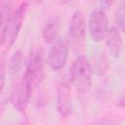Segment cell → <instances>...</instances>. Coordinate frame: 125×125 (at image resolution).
Listing matches in <instances>:
<instances>
[{
	"label": "cell",
	"instance_id": "9a60e30c",
	"mask_svg": "<svg viewBox=\"0 0 125 125\" xmlns=\"http://www.w3.org/2000/svg\"><path fill=\"white\" fill-rule=\"evenodd\" d=\"M116 105L119 107H125V93L116 101Z\"/></svg>",
	"mask_w": 125,
	"mask_h": 125
},
{
	"label": "cell",
	"instance_id": "ba28073f",
	"mask_svg": "<svg viewBox=\"0 0 125 125\" xmlns=\"http://www.w3.org/2000/svg\"><path fill=\"white\" fill-rule=\"evenodd\" d=\"M57 110L62 117H67L72 110V97L70 83L66 80L61 81L57 88L56 96Z\"/></svg>",
	"mask_w": 125,
	"mask_h": 125
},
{
	"label": "cell",
	"instance_id": "4fadbf2b",
	"mask_svg": "<svg viewBox=\"0 0 125 125\" xmlns=\"http://www.w3.org/2000/svg\"><path fill=\"white\" fill-rule=\"evenodd\" d=\"M90 125H118L113 119L110 118H99L90 123Z\"/></svg>",
	"mask_w": 125,
	"mask_h": 125
},
{
	"label": "cell",
	"instance_id": "7a4b0ae2",
	"mask_svg": "<svg viewBox=\"0 0 125 125\" xmlns=\"http://www.w3.org/2000/svg\"><path fill=\"white\" fill-rule=\"evenodd\" d=\"M27 5H28L27 2H22L21 4H20V6L14 10L13 14L9 18L6 24L0 27V31H1L0 39H1L2 47L10 48L17 40V37L22 25Z\"/></svg>",
	"mask_w": 125,
	"mask_h": 125
},
{
	"label": "cell",
	"instance_id": "3957f363",
	"mask_svg": "<svg viewBox=\"0 0 125 125\" xmlns=\"http://www.w3.org/2000/svg\"><path fill=\"white\" fill-rule=\"evenodd\" d=\"M44 52L41 47H36L30 50L25 61L23 75L34 89L44 78Z\"/></svg>",
	"mask_w": 125,
	"mask_h": 125
},
{
	"label": "cell",
	"instance_id": "9c48e42d",
	"mask_svg": "<svg viewBox=\"0 0 125 125\" xmlns=\"http://www.w3.org/2000/svg\"><path fill=\"white\" fill-rule=\"evenodd\" d=\"M105 41V47L107 52L110 56L113 58H118L121 55L123 42H122V36L120 34L119 29L116 26L109 27L106 36L104 38Z\"/></svg>",
	"mask_w": 125,
	"mask_h": 125
},
{
	"label": "cell",
	"instance_id": "8992f818",
	"mask_svg": "<svg viewBox=\"0 0 125 125\" xmlns=\"http://www.w3.org/2000/svg\"><path fill=\"white\" fill-rule=\"evenodd\" d=\"M86 21L81 11L76 10L70 19L68 26V44L74 50H79L85 41Z\"/></svg>",
	"mask_w": 125,
	"mask_h": 125
},
{
	"label": "cell",
	"instance_id": "6da1fadb",
	"mask_svg": "<svg viewBox=\"0 0 125 125\" xmlns=\"http://www.w3.org/2000/svg\"><path fill=\"white\" fill-rule=\"evenodd\" d=\"M92 66L84 56H79L72 62L70 67V82L77 92L82 95L88 93L92 83Z\"/></svg>",
	"mask_w": 125,
	"mask_h": 125
},
{
	"label": "cell",
	"instance_id": "7c38bea8",
	"mask_svg": "<svg viewBox=\"0 0 125 125\" xmlns=\"http://www.w3.org/2000/svg\"><path fill=\"white\" fill-rule=\"evenodd\" d=\"M116 22L119 29L125 33V1L120 2L116 9Z\"/></svg>",
	"mask_w": 125,
	"mask_h": 125
},
{
	"label": "cell",
	"instance_id": "52a82bcc",
	"mask_svg": "<svg viewBox=\"0 0 125 125\" xmlns=\"http://www.w3.org/2000/svg\"><path fill=\"white\" fill-rule=\"evenodd\" d=\"M68 50L69 44L64 39H58L56 42L51 44L46 59L48 66L54 71L62 69L67 62Z\"/></svg>",
	"mask_w": 125,
	"mask_h": 125
},
{
	"label": "cell",
	"instance_id": "277c9868",
	"mask_svg": "<svg viewBox=\"0 0 125 125\" xmlns=\"http://www.w3.org/2000/svg\"><path fill=\"white\" fill-rule=\"evenodd\" d=\"M14 82L10 91V102L12 105L19 111H24L28 105L33 88L24 77L23 72L13 78Z\"/></svg>",
	"mask_w": 125,
	"mask_h": 125
},
{
	"label": "cell",
	"instance_id": "8fae6325",
	"mask_svg": "<svg viewBox=\"0 0 125 125\" xmlns=\"http://www.w3.org/2000/svg\"><path fill=\"white\" fill-rule=\"evenodd\" d=\"M23 66V58L22 54L21 51H17L13 54V56L10 59V63H9V69H10V74L13 78L17 77L21 70L22 69Z\"/></svg>",
	"mask_w": 125,
	"mask_h": 125
},
{
	"label": "cell",
	"instance_id": "5b68a950",
	"mask_svg": "<svg viewBox=\"0 0 125 125\" xmlns=\"http://www.w3.org/2000/svg\"><path fill=\"white\" fill-rule=\"evenodd\" d=\"M108 29V18L104 10L101 8L94 9L88 19V31L91 39L96 43L104 40Z\"/></svg>",
	"mask_w": 125,
	"mask_h": 125
},
{
	"label": "cell",
	"instance_id": "30bf717a",
	"mask_svg": "<svg viewBox=\"0 0 125 125\" xmlns=\"http://www.w3.org/2000/svg\"><path fill=\"white\" fill-rule=\"evenodd\" d=\"M61 30V19L59 16L51 17L44 24L42 30V38L46 44H53L59 38Z\"/></svg>",
	"mask_w": 125,
	"mask_h": 125
},
{
	"label": "cell",
	"instance_id": "5bb4252c",
	"mask_svg": "<svg viewBox=\"0 0 125 125\" xmlns=\"http://www.w3.org/2000/svg\"><path fill=\"white\" fill-rule=\"evenodd\" d=\"M5 87V62L2 61L1 62V91L4 90Z\"/></svg>",
	"mask_w": 125,
	"mask_h": 125
}]
</instances>
